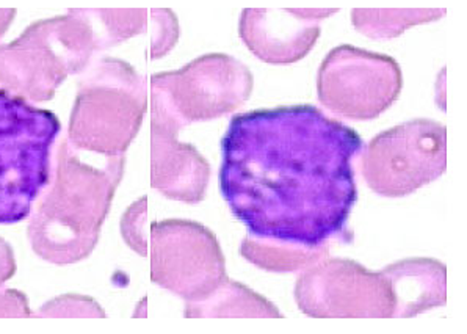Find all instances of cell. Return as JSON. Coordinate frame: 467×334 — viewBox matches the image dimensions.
I'll return each mask as SVG.
<instances>
[{"mask_svg":"<svg viewBox=\"0 0 467 334\" xmlns=\"http://www.w3.org/2000/svg\"><path fill=\"white\" fill-rule=\"evenodd\" d=\"M362 150L355 129L316 107L235 115L223 137V198L251 237L320 248L345 231Z\"/></svg>","mask_w":467,"mask_h":334,"instance_id":"1","label":"cell"},{"mask_svg":"<svg viewBox=\"0 0 467 334\" xmlns=\"http://www.w3.org/2000/svg\"><path fill=\"white\" fill-rule=\"evenodd\" d=\"M124 167V156L110 157L104 168L88 165L63 139L57 150L54 183L28 223L35 255L56 266L87 259L99 242Z\"/></svg>","mask_w":467,"mask_h":334,"instance_id":"2","label":"cell"},{"mask_svg":"<svg viewBox=\"0 0 467 334\" xmlns=\"http://www.w3.org/2000/svg\"><path fill=\"white\" fill-rule=\"evenodd\" d=\"M100 47L88 8L39 19L12 43L0 45V89L30 104L47 102L73 74L82 73Z\"/></svg>","mask_w":467,"mask_h":334,"instance_id":"3","label":"cell"},{"mask_svg":"<svg viewBox=\"0 0 467 334\" xmlns=\"http://www.w3.org/2000/svg\"><path fill=\"white\" fill-rule=\"evenodd\" d=\"M148 111L145 76L123 60L104 57L78 85L67 128L74 150L100 156L126 154Z\"/></svg>","mask_w":467,"mask_h":334,"instance_id":"4","label":"cell"},{"mask_svg":"<svg viewBox=\"0 0 467 334\" xmlns=\"http://www.w3.org/2000/svg\"><path fill=\"white\" fill-rule=\"evenodd\" d=\"M62 124L46 109L0 89V224L23 222L49 184Z\"/></svg>","mask_w":467,"mask_h":334,"instance_id":"5","label":"cell"},{"mask_svg":"<svg viewBox=\"0 0 467 334\" xmlns=\"http://www.w3.org/2000/svg\"><path fill=\"white\" fill-rule=\"evenodd\" d=\"M253 74L228 54H207L172 73L150 78V111L179 129L231 113L250 99Z\"/></svg>","mask_w":467,"mask_h":334,"instance_id":"6","label":"cell"},{"mask_svg":"<svg viewBox=\"0 0 467 334\" xmlns=\"http://www.w3.org/2000/svg\"><path fill=\"white\" fill-rule=\"evenodd\" d=\"M447 170V129L412 120L377 135L366 146L362 174L379 196L401 198L431 184Z\"/></svg>","mask_w":467,"mask_h":334,"instance_id":"7","label":"cell"},{"mask_svg":"<svg viewBox=\"0 0 467 334\" xmlns=\"http://www.w3.org/2000/svg\"><path fill=\"white\" fill-rule=\"evenodd\" d=\"M403 76L394 58L342 45L318 69V100L337 117L370 121L399 99Z\"/></svg>","mask_w":467,"mask_h":334,"instance_id":"8","label":"cell"},{"mask_svg":"<svg viewBox=\"0 0 467 334\" xmlns=\"http://www.w3.org/2000/svg\"><path fill=\"white\" fill-rule=\"evenodd\" d=\"M150 229L154 285L195 303L207 298L228 278L222 248L211 229L189 220H163Z\"/></svg>","mask_w":467,"mask_h":334,"instance_id":"9","label":"cell"},{"mask_svg":"<svg viewBox=\"0 0 467 334\" xmlns=\"http://www.w3.org/2000/svg\"><path fill=\"white\" fill-rule=\"evenodd\" d=\"M296 305L316 318H394V296L381 272L348 259L318 261L300 275Z\"/></svg>","mask_w":467,"mask_h":334,"instance_id":"10","label":"cell"},{"mask_svg":"<svg viewBox=\"0 0 467 334\" xmlns=\"http://www.w3.org/2000/svg\"><path fill=\"white\" fill-rule=\"evenodd\" d=\"M337 8H245L239 34L246 47L270 65L300 62L317 45L320 21Z\"/></svg>","mask_w":467,"mask_h":334,"instance_id":"11","label":"cell"},{"mask_svg":"<svg viewBox=\"0 0 467 334\" xmlns=\"http://www.w3.org/2000/svg\"><path fill=\"white\" fill-rule=\"evenodd\" d=\"M150 187L170 200L198 204L206 198L211 165L192 145L178 140L181 129L150 111Z\"/></svg>","mask_w":467,"mask_h":334,"instance_id":"12","label":"cell"},{"mask_svg":"<svg viewBox=\"0 0 467 334\" xmlns=\"http://www.w3.org/2000/svg\"><path fill=\"white\" fill-rule=\"evenodd\" d=\"M394 296V318H412L447 301V268L429 257L405 259L381 270Z\"/></svg>","mask_w":467,"mask_h":334,"instance_id":"13","label":"cell"},{"mask_svg":"<svg viewBox=\"0 0 467 334\" xmlns=\"http://www.w3.org/2000/svg\"><path fill=\"white\" fill-rule=\"evenodd\" d=\"M185 318H278L283 314L273 303L248 289L246 286L226 278L204 300L187 303Z\"/></svg>","mask_w":467,"mask_h":334,"instance_id":"14","label":"cell"},{"mask_svg":"<svg viewBox=\"0 0 467 334\" xmlns=\"http://www.w3.org/2000/svg\"><path fill=\"white\" fill-rule=\"evenodd\" d=\"M445 13V8H355L351 23L364 37L390 39L414 26L438 21Z\"/></svg>","mask_w":467,"mask_h":334,"instance_id":"15","label":"cell"},{"mask_svg":"<svg viewBox=\"0 0 467 334\" xmlns=\"http://www.w3.org/2000/svg\"><path fill=\"white\" fill-rule=\"evenodd\" d=\"M240 251L246 261L262 270L279 273L309 268L317 264L325 255H328L327 245L320 248H301L276 240L256 239L251 235L244 240Z\"/></svg>","mask_w":467,"mask_h":334,"instance_id":"16","label":"cell"},{"mask_svg":"<svg viewBox=\"0 0 467 334\" xmlns=\"http://www.w3.org/2000/svg\"><path fill=\"white\" fill-rule=\"evenodd\" d=\"M89 16L99 35L102 50L121 45L135 35L145 34L146 8H88Z\"/></svg>","mask_w":467,"mask_h":334,"instance_id":"17","label":"cell"},{"mask_svg":"<svg viewBox=\"0 0 467 334\" xmlns=\"http://www.w3.org/2000/svg\"><path fill=\"white\" fill-rule=\"evenodd\" d=\"M36 318H106L107 314L98 301L80 294H67L45 303Z\"/></svg>","mask_w":467,"mask_h":334,"instance_id":"18","label":"cell"},{"mask_svg":"<svg viewBox=\"0 0 467 334\" xmlns=\"http://www.w3.org/2000/svg\"><path fill=\"white\" fill-rule=\"evenodd\" d=\"M150 37L152 49L150 58H161L178 43V17L168 8H152L150 10Z\"/></svg>","mask_w":467,"mask_h":334,"instance_id":"19","label":"cell"},{"mask_svg":"<svg viewBox=\"0 0 467 334\" xmlns=\"http://www.w3.org/2000/svg\"><path fill=\"white\" fill-rule=\"evenodd\" d=\"M148 198L143 196L135 201L128 211L124 212L121 218V235L124 242L128 244L140 256H148V233H146V223H148Z\"/></svg>","mask_w":467,"mask_h":334,"instance_id":"20","label":"cell"},{"mask_svg":"<svg viewBox=\"0 0 467 334\" xmlns=\"http://www.w3.org/2000/svg\"><path fill=\"white\" fill-rule=\"evenodd\" d=\"M34 318L30 311L28 298L24 292L17 289H0V318Z\"/></svg>","mask_w":467,"mask_h":334,"instance_id":"21","label":"cell"},{"mask_svg":"<svg viewBox=\"0 0 467 334\" xmlns=\"http://www.w3.org/2000/svg\"><path fill=\"white\" fill-rule=\"evenodd\" d=\"M16 268V257L12 245L4 237H0V287L15 277Z\"/></svg>","mask_w":467,"mask_h":334,"instance_id":"22","label":"cell"},{"mask_svg":"<svg viewBox=\"0 0 467 334\" xmlns=\"http://www.w3.org/2000/svg\"><path fill=\"white\" fill-rule=\"evenodd\" d=\"M15 16H16L15 8H0V39L6 34L8 27L12 26Z\"/></svg>","mask_w":467,"mask_h":334,"instance_id":"23","label":"cell"}]
</instances>
